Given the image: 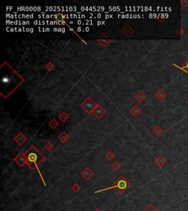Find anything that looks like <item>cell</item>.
Segmentation results:
<instances>
[{
	"mask_svg": "<svg viewBox=\"0 0 188 211\" xmlns=\"http://www.w3.org/2000/svg\"><path fill=\"white\" fill-rule=\"evenodd\" d=\"M128 187V182H127L124 178H121L119 181H117L116 183L112 186V187H110V188H106V189H101V190H99V191H96L95 193H99V192H102L104 191H107V190H110V189H118L121 191H124L127 189Z\"/></svg>",
	"mask_w": 188,
	"mask_h": 211,
	"instance_id": "1",
	"label": "cell"
},
{
	"mask_svg": "<svg viewBox=\"0 0 188 211\" xmlns=\"http://www.w3.org/2000/svg\"><path fill=\"white\" fill-rule=\"evenodd\" d=\"M27 159L29 162L34 163L35 166H37V164L40 162L42 158H41V155L36 151H30L27 154Z\"/></svg>",
	"mask_w": 188,
	"mask_h": 211,
	"instance_id": "2",
	"label": "cell"
},
{
	"mask_svg": "<svg viewBox=\"0 0 188 211\" xmlns=\"http://www.w3.org/2000/svg\"><path fill=\"white\" fill-rule=\"evenodd\" d=\"M157 163L158 166H163L164 165L166 164V159L163 158V157H159V158H158L157 161Z\"/></svg>",
	"mask_w": 188,
	"mask_h": 211,
	"instance_id": "3",
	"label": "cell"
},
{
	"mask_svg": "<svg viewBox=\"0 0 188 211\" xmlns=\"http://www.w3.org/2000/svg\"><path fill=\"white\" fill-rule=\"evenodd\" d=\"M178 68H180L181 70H182L183 71H185V72L186 73L188 72V59L185 61V62L184 63L182 68H179V67H178Z\"/></svg>",
	"mask_w": 188,
	"mask_h": 211,
	"instance_id": "4",
	"label": "cell"
},
{
	"mask_svg": "<svg viewBox=\"0 0 188 211\" xmlns=\"http://www.w3.org/2000/svg\"><path fill=\"white\" fill-rule=\"evenodd\" d=\"M144 211H157V210L152 205H148V206L145 209Z\"/></svg>",
	"mask_w": 188,
	"mask_h": 211,
	"instance_id": "5",
	"label": "cell"
},
{
	"mask_svg": "<svg viewBox=\"0 0 188 211\" xmlns=\"http://www.w3.org/2000/svg\"><path fill=\"white\" fill-rule=\"evenodd\" d=\"M181 4H182V5L183 7H188V0H182L181 1Z\"/></svg>",
	"mask_w": 188,
	"mask_h": 211,
	"instance_id": "6",
	"label": "cell"
},
{
	"mask_svg": "<svg viewBox=\"0 0 188 211\" xmlns=\"http://www.w3.org/2000/svg\"><path fill=\"white\" fill-rule=\"evenodd\" d=\"M76 23H77V24H78V25H80V24H82V21H81V20H78V21H76Z\"/></svg>",
	"mask_w": 188,
	"mask_h": 211,
	"instance_id": "7",
	"label": "cell"
},
{
	"mask_svg": "<svg viewBox=\"0 0 188 211\" xmlns=\"http://www.w3.org/2000/svg\"><path fill=\"white\" fill-rule=\"evenodd\" d=\"M101 24H102V21H98L97 22L98 26H99V25H101Z\"/></svg>",
	"mask_w": 188,
	"mask_h": 211,
	"instance_id": "8",
	"label": "cell"
},
{
	"mask_svg": "<svg viewBox=\"0 0 188 211\" xmlns=\"http://www.w3.org/2000/svg\"><path fill=\"white\" fill-rule=\"evenodd\" d=\"M77 31H78V32H82V28L79 26V27L77 28Z\"/></svg>",
	"mask_w": 188,
	"mask_h": 211,
	"instance_id": "9",
	"label": "cell"
},
{
	"mask_svg": "<svg viewBox=\"0 0 188 211\" xmlns=\"http://www.w3.org/2000/svg\"><path fill=\"white\" fill-rule=\"evenodd\" d=\"M101 14H100V13H99V14H98V15H97V18H101Z\"/></svg>",
	"mask_w": 188,
	"mask_h": 211,
	"instance_id": "10",
	"label": "cell"
},
{
	"mask_svg": "<svg viewBox=\"0 0 188 211\" xmlns=\"http://www.w3.org/2000/svg\"><path fill=\"white\" fill-rule=\"evenodd\" d=\"M85 32H89V27L87 26V27L85 28Z\"/></svg>",
	"mask_w": 188,
	"mask_h": 211,
	"instance_id": "11",
	"label": "cell"
},
{
	"mask_svg": "<svg viewBox=\"0 0 188 211\" xmlns=\"http://www.w3.org/2000/svg\"><path fill=\"white\" fill-rule=\"evenodd\" d=\"M45 30L46 32H49V31H50V29H49V28H46Z\"/></svg>",
	"mask_w": 188,
	"mask_h": 211,
	"instance_id": "12",
	"label": "cell"
},
{
	"mask_svg": "<svg viewBox=\"0 0 188 211\" xmlns=\"http://www.w3.org/2000/svg\"><path fill=\"white\" fill-rule=\"evenodd\" d=\"M81 10H82V11H84V10H85V7H82Z\"/></svg>",
	"mask_w": 188,
	"mask_h": 211,
	"instance_id": "13",
	"label": "cell"
},
{
	"mask_svg": "<svg viewBox=\"0 0 188 211\" xmlns=\"http://www.w3.org/2000/svg\"><path fill=\"white\" fill-rule=\"evenodd\" d=\"M105 18H110V15H108V14L106 15V16H105Z\"/></svg>",
	"mask_w": 188,
	"mask_h": 211,
	"instance_id": "14",
	"label": "cell"
},
{
	"mask_svg": "<svg viewBox=\"0 0 188 211\" xmlns=\"http://www.w3.org/2000/svg\"><path fill=\"white\" fill-rule=\"evenodd\" d=\"M65 32V29H64V28H62V32Z\"/></svg>",
	"mask_w": 188,
	"mask_h": 211,
	"instance_id": "15",
	"label": "cell"
},
{
	"mask_svg": "<svg viewBox=\"0 0 188 211\" xmlns=\"http://www.w3.org/2000/svg\"><path fill=\"white\" fill-rule=\"evenodd\" d=\"M14 31H15V29H13V28H10V32H14Z\"/></svg>",
	"mask_w": 188,
	"mask_h": 211,
	"instance_id": "16",
	"label": "cell"
},
{
	"mask_svg": "<svg viewBox=\"0 0 188 211\" xmlns=\"http://www.w3.org/2000/svg\"><path fill=\"white\" fill-rule=\"evenodd\" d=\"M29 32H31V33H33V28H30V31H29Z\"/></svg>",
	"mask_w": 188,
	"mask_h": 211,
	"instance_id": "17",
	"label": "cell"
},
{
	"mask_svg": "<svg viewBox=\"0 0 188 211\" xmlns=\"http://www.w3.org/2000/svg\"><path fill=\"white\" fill-rule=\"evenodd\" d=\"M100 10H104V7H100Z\"/></svg>",
	"mask_w": 188,
	"mask_h": 211,
	"instance_id": "18",
	"label": "cell"
},
{
	"mask_svg": "<svg viewBox=\"0 0 188 211\" xmlns=\"http://www.w3.org/2000/svg\"><path fill=\"white\" fill-rule=\"evenodd\" d=\"M29 31H30V29H29V28H27L26 32H29Z\"/></svg>",
	"mask_w": 188,
	"mask_h": 211,
	"instance_id": "19",
	"label": "cell"
},
{
	"mask_svg": "<svg viewBox=\"0 0 188 211\" xmlns=\"http://www.w3.org/2000/svg\"><path fill=\"white\" fill-rule=\"evenodd\" d=\"M23 29L21 28H18V32H22Z\"/></svg>",
	"mask_w": 188,
	"mask_h": 211,
	"instance_id": "20",
	"label": "cell"
},
{
	"mask_svg": "<svg viewBox=\"0 0 188 211\" xmlns=\"http://www.w3.org/2000/svg\"><path fill=\"white\" fill-rule=\"evenodd\" d=\"M61 24H63V25H65V21H61Z\"/></svg>",
	"mask_w": 188,
	"mask_h": 211,
	"instance_id": "21",
	"label": "cell"
},
{
	"mask_svg": "<svg viewBox=\"0 0 188 211\" xmlns=\"http://www.w3.org/2000/svg\"><path fill=\"white\" fill-rule=\"evenodd\" d=\"M186 103H187V105H188V100H187V102H186Z\"/></svg>",
	"mask_w": 188,
	"mask_h": 211,
	"instance_id": "22",
	"label": "cell"
},
{
	"mask_svg": "<svg viewBox=\"0 0 188 211\" xmlns=\"http://www.w3.org/2000/svg\"><path fill=\"white\" fill-rule=\"evenodd\" d=\"M187 197H188V193H187Z\"/></svg>",
	"mask_w": 188,
	"mask_h": 211,
	"instance_id": "23",
	"label": "cell"
}]
</instances>
